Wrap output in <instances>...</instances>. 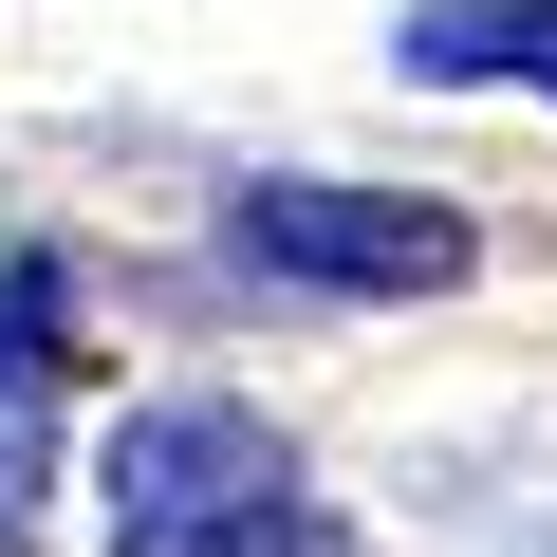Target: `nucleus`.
<instances>
[{
  "label": "nucleus",
  "mask_w": 557,
  "mask_h": 557,
  "mask_svg": "<svg viewBox=\"0 0 557 557\" xmlns=\"http://www.w3.org/2000/svg\"><path fill=\"white\" fill-rule=\"evenodd\" d=\"M112 557H354L298 502V446L223 391H168L112 428Z\"/></svg>",
  "instance_id": "nucleus-1"
},
{
  "label": "nucleus",
  "mask_w": 557,
  "mask_h": 557,
  "mask_svg": "<svg viewBox=\"0 0 557 557\" xmlns=\"http://www.w3.org/2000/svg\"><path fill=\"white\" fill-rule=\"evenodd\" d=\"M57 372H75V335H57V260H0V391L38 409Z\"/></svg>",
  "instance_id": "nucleus-4"
},
{
  "label": "nucleus",
  "mask_w": 557,
  "mask_h": 557,
  "mask_svg": "<svg viewBox=\"0 0 557 557\" xmlns=\"http://www.w3.org/2000/svg\"><path fill=\"white\" fill-rule=\"evenodd\" d=\"M223 260L242 278H298V298H428V278H465V223L409 205V186H317V168H278L223 205Z\"/></svg>",
  "instance_id": "nucleus-2"
},
{
  "label": "nucleus",
  "mask_w": 557,
  "mask_h": 557,
  "mask_svg": "<svg viewBox=\"0 0 557 557\" xmlns=\"http://www.w3.org/2000/svg\"><path fill=\"white\" fill-rule=\"evenodd\" d=\"M38 483H57V465H38L20 428H0V557H38Z\"/></svg>",
  "instance_id": "nucleus-5"
},
{
  "label": "nucleus",
  "mask_w": 557,
  "mask_h": 557,
  "mask_svg": "<svg viewBox=\"0 0 557 557\" xmlns=\"http://www.w3.org/2000/svg\"><path fill=\"white\" fill-rule=\"evenodd\" d=\"M391 57L446 75V94H557V0H428Z\"/></svg>",
  "instance_id": "nucleus-3"
}]
</instances>
